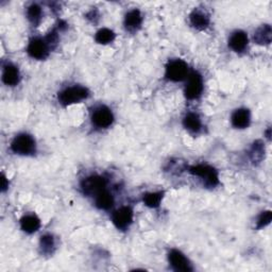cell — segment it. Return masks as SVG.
I'll return each mask as SVG.
<instances>
[{
    "label": "cell",
    "mask_w": 272,
    "mask_h": 272,
    "mask_svg": "<svg viewBox=\"0 0 272 272\" xmlns=\"http://www.w3.org/2000/svg\"><path fill=\"white\" fill-rule=\"evenodd\" d=\"M88 97V90L82 86H71L64 89L59 95V100L63 105L78 104Z\"/></svg>",
    "instance_id": "6da1fadb"
},
{
    "label": "cell",
    "mask_w": 272,
    "mask_h": 272,
    "mask_svg": "<svg viewBox=\"0 0 272 272\" xmlns=\"http://www.w3.org/2000/svg\"><path fill=\"white\" fill-rule=\"evenodd\" d=\"M11 148L17 154L29 155L35 152V142L32 136L28 134H20L12 142Z\"/></svg>",
    "instance_id": "7a4b0ae2"
},
{
    "label": "cell",
    "mask_w": 272,
    "mask_h": 272,
    "mask_svg": "<svg viewBox=\"0 0 272 272\" xmlns=\"http://www.w3.org/2000/svg\"><path fill=\"white\" fill-rule=\"evenodd\" d=\"M187 72H188V66L182 60H174V61L169 62L166 66L167 79L174 82L184 80Z\"/></svg>",
    "instance_id": "3957f363"
},
{
    "label": "cell",
    "mask_w": 272,
    "mask_h": 272,
    "mask_svg": "<svg viewBox=\"0 0 272 272\" xmlns=\"http://www.w3.org/2000/svg\"><path fill=\"white\" fill-rule=\"evenodd\" d=\"M190 172L205 181V184L214 187L218 184V173L208 165H197L190 168Z\"/></svg>",
    "instance_id": "277c9868"
},
{
    "label": "cell",
    "mask_w": 272,
    "mask_h": 272,
    "mask_svg": "<svg viewBox=\"0 0 272 272\" xmlns=\"http://www.w3.org/2000/svg\"><path fill=\"white\" fill-rule=\"evenodd\" d=\"M202 89H203L202 77L199 75L198 72H192L185 87L186 98L189 100L198 98V97L201 95Z\"/></svg>",
    "instance_id": "5b68a950"
},
{
    "label": "cell",
    "mask_w": 272,
    "mask_h": 272,
    "mask_svg": "<svg viewBox=\"0 0 272 272\" xmlns=\"http://www.w3.org/2000/svg\"><path fill=\"white\" fill-rule=\"evenodd\" d=\"M81 186L84 193L89 196H97L100 191L105 189V180L99 176H92L84 180Z\"/></svg>",
    "instance_id": "8992f818"
},
{
    "label": "cell",
    "mask_w": 272,
    "mask_h": 272,
    "mask_svg": "<svg viewBox=\"0 0 272 272\" xmlns=\"http://www.w3.org/2000/svg\"><path fill=\"white\" fill-rule=\"evenodd\" d=\"M113 113L106 106H100L96 108L92 116L93 124L96 126H98V128H107V126H110L113 124Z\"/></svg>",
    "instance_id": "52a82bcc"
},
{
    "label": "cell",
    "mask_w": 272,
    "mask_h": 272,
    "mask_svg": "<svg viewBox=\"0 0 272 272\" xmlns=\"http://www.w3.org/2000/svg\"><path fill=\"white\" fill-rule=\"evenodd\" d=\"M112 219H113L114 225L116 226L117 229L125 230L132 223L133 211L130 208L124 207L115 211V213L113 214Z\"/></svg>",
    "instance_id": "ba28073f"
},
{
    "label": "cell",
    "mask_w": 272,
    "mask_h": 272,
    "mask_svg": "<svg viewBox=\"0 0 272 272\" xmlns=\"http://www.w3.org/2000/svg\"><path fill=\"white\" fill-rule=\"evenodd\" d=\"M169 263L172 267L177 271H191L192 268L190 266V263L187 259L183 253H181L178 250H171L169 253Z\"/></svg>",
    "instance_id": "9c48e42d"
},
{
    "label": "cell",
    "mask_w": 272,
    "mask_h": 272,
    "mask_svg": "<svg viewBox=\"0 0 272 272\" xmlns=\"http://www.w3.org/2000/svg\"><path fill=\"white\" fill-rule=\"evenodd\" d=\"M28 53L33 59H45L48 56V43L41 39H33L28 46Z\"/></svg>",
    "instance_id": "30bf717a"
},
{
    "label": "cell",
    "mask_w": 272,
    "mask_h": 272,
    "mask_svg": "<svg viewBox=\"0 0 272 272\" xmlns=\"http://www.w3.org/2000/svg\"><path fill=\"white\" fill-rule=\"evenodd\" d=\"M232 124L237 129L247 128L250 124V112L246 108H239L232 115Z\"/></svg>",
    "instance_id": "8fae6325"
},
{
    "label": "cell",
    "mask_w": 272,
    "mask_h": 272,
    "mask_svg": "<svg viewBox=\"0 0 272 272\" xmlns=\"http://www.w3.org/2000/svg\"><path fill=\"white\" fill-rule=\"evenodd\" d=\"M230 47L232 48L234 51L241 52L245 50V48L248 45V36L243 31H236L234 32L230 39Z\"/></svg>",
    "instance_id": "7c38bea8"
},
{
    "label": "cell",
    "mask_w": 272,
    "mask_h": 272,
    "mask_svg": "<svg viewBox=\"0 0 272 272\" xmlns=\"http://www.w3.org/2000/svg\"><path fill=\"white\" fill-rule=\"evenodd\" d=\"M2 81L9 86H14L20 82V71L14 65H7L2 72Z\"/></svg>",
    "instance_id": "4fadbf2b"
},
{
    "label": "cell",
    "mask_w": 272,
    "mask_h": 272,
    "mask_svg": "<svg viewBox=\"0 0 272 272\" xmlns=\"http://www.w3.org/2000/svg\"><path fill=\"white\" fill-rule=\"evenodd\" d=\"M21 227L22 231L31 234L36 232L40 229L41 221L36 216L28 215L23 217V218L21 220Z\"/></svg>",
    "instance_id": "5bb4252c"
},
{
    "label": "cell",
    "mask_w": 272,
    "mask_h": 272,
    "mask_svg": "<svg viewBox=\"0 0 272 272\" xmlns=\"http://www.w3.org/2000/svg\"><path fill=\"white\" fill-rule=\"evenodd\" d=\"M143 21V17L141 12L138 10H132L130 11L128 14L126 15L125 18V25L126 28L128 30H136L137 28H140Z\"/></svg>",
    "instance_id": "9a60e30c"
},
{
    "label": "cell",
    "mask_w": 272,
    "mask_h": 272,
    "mask_svg": "<svg viewBox=\"0 0 272 272\" xmlns=\"http://www.w3.org/2000/svg\"><path fill=\"white\" fill-rule=\"evenodd\" d=\"M190 23L198 30H204L209 25V18L203 12L193 11L190 14Z\"/></svg>",
    "instance_id": "2e32d148"
},
{
    "label": "cell",
    "mask_w": 272,
    "mask_h": 272,
    "mask_svg": "<svg viewBox=\"0 0 272 272\" xmlns=\"http://www.w3.org/2000/svg\"><path fill=\"white\" fill-rule=\"evenodd\" d=\"M114 199L110 192L104 189L96 197V205L101 209H108L113 207Z\"/></svg>",
    "instance_id": "e0dca14e"
},
{
    "label": "cell",
    "mask_w": 272,
    "mask_h": 272,
    "mask_svg": "<svg viewBox=\"0 0 272 272\" xmlns=\"http://www.w3.org/2000/svg\"><path fill=\"white\" fill-rule=\"evenodd\" d=\"M271 27L265 25L257 29L254 34V40L259 45H268L271 43Z\"/></svg>",
    "instance_id": "ac0fdd59"
},
{
    "label": "cell",
    "mask_w": 272,
    "mask_h": 272,
    "mask_svg": "<svg viewBox=\"0 0 272 272\" xmlns=\"http://www.w3.org/2000/svg\"><path fill=\"white\" fill-rule=\"evenodd\" d=\"M183 124L185 128L191 132H198L201 128V120L195 113L187 114L184 117Z\"/></svg>",
    "instance_id": "d6986e66"
},
{
    "label": "cell",
    "mask_w": 272,
    "mask_h": 272,
    "mask_svg": "<svg viewBox=\"0 0 272 272\" xmlns=\"http://www.w3.org/2000/svg\"><path fill=\"white\" fill-rule=\"evenodd\" d=\"M163 195H164V193L162 191L146 193V195L144 196V203L149 208H158L163 199Z\"/></svg>",
    "instance_id": "ffe728a7"
},
{
    "label": "cell",
    "mask_w": 272,
    "mask_h": 272,
    "mask_svg": "<svg viewBox=\"0 0 272 272\" xmlns=\"http://www.w3.org/2000/svg\"><path fill=\"white\" fill-rule=\"evenodd\" d=\"M95 39H96L97 43L105 45V44L111 43V42L114 41V39H115V33L112 31V30L105 28V29L99 30V31L97 32Z\"/></svg>",
    "instance_id": "44dd1931"
},
{
    "label": "cell",
    "mask_w": 272,
    "mask_h": 272,
    "mask_svg": "<svg viewBox=\"0 0 272 272\" xmlns=\"http://www.w3.org/2000/svg\"><path fill=\"white\" fill-rule=\"evenodd\" d=\"M41 16H42V9L39 7V5L38 4L30 5L28 9L29 20L33 23H38L41 21Z\"/></svg>",
    "instance_id": "7402d4cb"
},
{
    "label": "cell",
    "mask_w": 272,
    "mask_h": 272,
    "mask_svg": "<svg viewBox=\"0 0 272 272\" xmlns=\"http://www.w3.org/2000/svg\"><path fill=\"white\" fill-rule=\"evenodd\" d=\"M41 247L45 253H49L54 247V240L53 237L50 235H45L41 239Z\"/></svg>",
    "instance_id": "603a6c76"
},
{
    "label": "cell",
    "mask_w": 272,
    "mask_h": 272,
    "mask_svg": "<svg viewBox=\"0 0 272 272\" xmlns=\"http://www.w3.org/2000/svg\"><path fill=\"white\" fill-rule=\"evenodd\" d=\"M272 218V215H271V211L267 210V211H264V213L259 216V218L257 220V229H262L266 226H268Z\"/></svg>",
    "instance_id": "cb8c5ba5"
},
{
    "label": "cell",
    "mask_w": 272,
    "mask_h": 272,
    "mask_svg": "<svg viewBox=\"0 0 272 272\" xmlns=\"http://www.w3.org/2000/svg\"><path fill=\"white\" fill-rule=\"evenodd\" d=\"M8 187V184H7V179H5V177L2 178V190H4L5 188Z\"/></svg>",
    "instance_id": "d4e9b609"
}]
</instances>
